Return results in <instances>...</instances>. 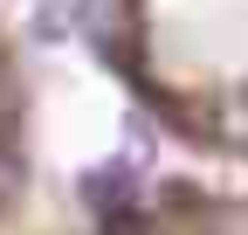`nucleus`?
Masks as SVG:
<instances>
[{
	"label": "nucleus",
	"instance_id": "7ed1b4c3",
	"mask_svg": "<svg viewBox=\"0 0 248 235\" xmlns=\"http://www.w3.org/2000/svg\"><path fill=\"white\" fill-rule=\"evenodd\" d=\"M35 194V83L21 63V35L0 21V235H14Z\"/></svg>",
	"mask_w": 248,
	"mask_h": 235
},
{
	"label": "nucleus",
	"instance_id": "f257e3e1",
	"mask_svg": "<svg viewBox=\"0 0 248 235\" xmlns=\"http://www.w3.org/2000/svg\"><path fill=\"white\" fill-rule=\"evenodd\" d=\"M104 76L207 166H248V0H83Z\"/></svg>",
	"mask_w": 248,
	"mask_h": 235
},
{
	"label": "nucleus",
	"instance_id": "f03ea898",
	"mask_svg": "<svg viewBox=\"0 0 248 235\" xmlns=\"http://www.w3.org/2000/svg\"><path fill=\"white\" fill-rule=\"evenodd\" d=\"M55 235H248V187L207 173H152L138 187L90 201Z\"/></svg>",
	"mask_w": 248,
	"mask_h": 235
}]
</instances>
